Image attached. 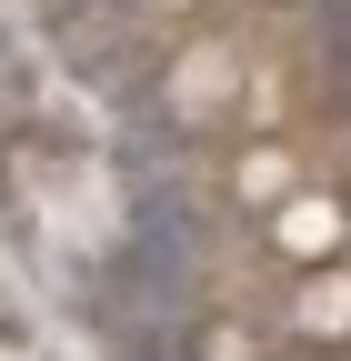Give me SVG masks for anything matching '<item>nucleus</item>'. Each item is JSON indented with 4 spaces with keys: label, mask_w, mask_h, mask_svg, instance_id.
<instances>
[{
    "label": "nucleus",
    "mask_w": 351,
    "mask_h": 361,
    "mask_svg": "<svg viewBox=\"0 0 351 361\" xmlns=\"http://www.w3.org/2000/svg\"><path fill=\"white\" fill-rule=\"evenodd\" d=\"M251 80H261V51L241 30L221 20H191L181 40L161 51V80H151V111L171 130H191V141H241V121H251Z\"/></svg>",
    "instance_id": "nucleus-1"
},
{
    "label": "nucleus",
    "mask_w": 351,
    "mask_h": 361,
    "mask_svg": "<svg viewBox=\"0 0 351 361\" xmlns=\"http://www.w3.org/2000/svg\"><path fill=\"white\" fill-rule=\"evenodd\" d=\"M251 241H261V261H271V271H321V261H351V191H341L331 171H312L281 211H261V221H251Z\"/></svg>",
    "instance_id": "nucleus-2"
},
{
    "label": "nucleus",
    "mask_w": 351,
    "mask_h": 361,
    "mask_svg": "<svg viewBox=\"0 0 351 361\" xmlns=\"http://www.w3.org/2000/svg\"><path fill=\"white\" fill-rule=\"evenodd\" d=\"M271 331L312 361H341L351 351V261H321V271H281L271 291Z\"/></svg>",
    "instance_id": "nucleus-3"
},
{
    "label": "nucleus",
    "mask_w": 351,
    "mask_h": 361,
    "mask_svg": "<svg viewBox=\"0 0 351 361\" xmlns=\"http://www.w3.org/2000/svg\"><path fill=\"white\" fill-rule=\"evenodd\" d=\"M221 211H241V221H261V211H281L301 180H312V151L291 141V130H251V141H231L221 151Z\"/></svg>",
    "instance_id": "nucleus-4"
},
{
    "label": "nucleus",
    "mask_w": 351,
    "mask_h": 361,
    "mask_svg": "<svg viewBox=\"0 0 351 361\" xmlns=\"http://www.w3.org/2000/svg\"><path fill=\"white\" fill-rule=\"evenodd\" d=\"M291 341L271 331V301L261 311H211V322L191 331V361H281Z\"/></svg>",
    "instance_id": "nucleus-5"
},
{
    "label": "nucleus",
    "mask_w": 351,
    "mask_h": 361,
    "mask_svg": "<svg viewBox=\"0 0 351 361\" xmlns=\"http://www.w3.org/2000/svg\"><path fill=\"white\" fill-rule=\"evenodd\" d=\"M151 20H171V30H191V20H211V0H141Z\"/></svg>",
    "instance_id": "nucleus-6"
},
{
    "label": "nucleus",
    "mask_w": 351,
    "mask_h": 361,
    "mask_svg": "<svg viewBox=\"0 0 351 361\" xmlns=\"http://www.w3.org/2000/svg\"><path fill=\"white\" fill-rule=\"evenodd\" d=\"M251 11H291V0H251Z\"/></svg>",
    "instance_id": "nucleus-7"
}]
</instances>
